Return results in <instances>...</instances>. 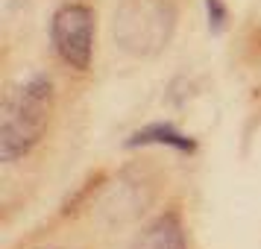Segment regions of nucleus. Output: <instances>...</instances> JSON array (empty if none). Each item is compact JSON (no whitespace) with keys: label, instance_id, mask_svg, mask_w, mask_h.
<instances>
[{"label":"nucleus","instance_id":"1","mask_svg":"<svg viewBox=\"0 0 261 249\" xmlns=\"http://www.w3.org/2000/svg\"><path fill=\"white\" fill-rule=\"evenodd\" d=\"M53 115V82L33 76L6 100L0 115V161L24 158L47 129Z\"/></svg>","mask_w":261,"mask_h":249},{"label":"nucleus","instance_id":"2","mask_svg":"<svg viewBox=\"0 0 261 249\" xmlns=\"http://www.w3.org/2000/svg\"><path fill=\"white\" fill-rule=\"evenodd\" d=\"M173 9L165 0H126L115 18V38L126 53L153 56L167 44Z\"/></svg>","mask_w":261,"mask_h":249},{"label":"nucleus","instance_id":"3","mask_svg":"<svg viewBox=\"0 0 261 249\" xmlns=\"http://www.w3.org/2000/svg\"><path fill=\"white\" fill-rule=\"evenodd\" d=\"M94 26L97 15L85 3H68L53 15L50 24V38L65 65L73 71H88L91 56H94Z\"/></svg>","mask_w":261,"mask_h":249},{"label":"nucleus","instance_id":"4","mask_svg":"<svg viewBox=\"0 0 261 249\" xmlns=\"http://www.w3.org/2000/svg\"><path fill=\"white\" fill-rule=\"evenodd\" d=\"M132 249H188L185 246V235H182V226L173 214L159 217L155 223H150L144 229L138 240L132 243Z\"/></svg>","mask_w":261,"mask_h":249},{"label":"nucleus","instance_id":"5","mask_svg":"<svg viewBox=\"0 0 261 249\" xmlns=\"http://www.w3.org/2000/svg\"><path fill=\"white\" fill-rule=\"evenodd\" d=\"M144 144H165V147H173L179 153H194V150H197L194 138H188L185 132L173 129V126H167V123H153V126H147V129H138L129 141H126V147H144Z\"/></svg>","mask_w":261,"mask_h":249},{"label":"nucleus","instance_id":"6","mask_svg":"<svg viewBox=\"0 0 261 249\" xmlns=\"http://www.w3.org/2000/svg\"><path fill=\"white\" fill-rule=\"evenodd\" d=\"M205 15H208V26H212V33H223L226 18H229L223 0H205Z\"/></svg>","mask_w":261,"mask_h":249},{"label":"nucleus","instance_id":"7","mask_svg":"<svg viewBox=\"0 0 261 249\" xmlns=\"http://www.w3.org/2000/svg\"><path fill=\"white\" fill-rule=\"evenodd\" d=\"M41 249H56V246H41Z\"/></svg>","mask_w":261,"mask_h":249}]
</instances>
